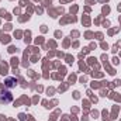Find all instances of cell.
<instances>
[{
  "label": "cell",
  "instance_id": "cell-1",
  "mask_svg": "<svg viewBox=\"0 0 121 121\" xmlns=\"http://www.w3.org/2000/svg\"><path fill=\"white\" fill-rule=\"evenodd\" d=\"M13 100V96H11V93L10 91H7L6 93V96H3V91H0V103H10Z\"/></svg>",
  "mask_w": 121,
  "mask_h": 121
}]
</instances>
